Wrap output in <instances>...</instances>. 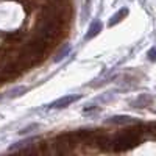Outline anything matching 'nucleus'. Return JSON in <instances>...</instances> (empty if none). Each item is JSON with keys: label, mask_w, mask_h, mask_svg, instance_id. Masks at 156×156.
Returning a JSON list of instances; mask_svg holds the SVG:
<instances>
[{"label": "nucleus", "mask_w": 156, "mask_h": 156, "mask_svg": "<svg viewBox=\"0 0 156 156\" xmlns=\"http://www.w3.org/2000/svg\"><path fill=\"white\" fill-rule=\"evenodd\" d=\"M27 90H28V87H25V86H19V87H16V89H12L11 92H8V97H9V98H16V97L22 95L23 92H27Z\"/></svg>", "instance_id": "obj_7"}, {"label": "nucleus", "mask_w": 156, "mask_h": 156, "mask_svg": "<svg viewBox=\"0 0 156 156\" xmlns=\"http://www.w3.org/2000/svg\"><path fill=\"white\" fill-rule=\"evenodd\" d=\"M108 123H136V122L134 119H131L128 115H115V117H111Z\"/></svg>", "instance_id": "obj_5"}, {"label": "nucleus", "mask_w": 156, "mask_h": 156, "mask_svg": "<svg viewBox=\"0 0 156 156\" xmlns=\"http://www.w3.org/2000/svg\"><path fill=\"white\" fill-rule=\"evenodd\" d=\"M144 101H151V98L148 97V95H142L140 98H137L133 105H136V108H144L145 105H144Z\"/></svg>", "instance_id": "obj_9"}, {"label": "nucleus", "mask_w": 156, "mask_h": 156, "mask_svg": "<svg viewBox=\"0 0 156 156\" xmlns=\"http://www.w3.org/2000/svg\"><path fill=\"white\" fill-rule=\"evenodd\" d=\"M126 14H128V9H126V8L119 9V11H117L115 14L111 17V20H109V23H108V25H109V27H114L115 23H119L120 20H123V19L126 17Z\"/></svg>", "instance_id": "obj_3"}, {"label": "nucleus", "mask_w": 156, "mask_h": 156, "mask_svg": "<svg viewBox=\"0 0 156 156\" xmlns=\"http://www.w3.org/2000/svg\"><path fill=\"white\" fill-rule=\"evenodd\" d=\"M100 30H101V22H100V20H97V22H94L92 25H90V28H89L87 34L84 36V39H92L95 34H98V33H100Z\"/></svg>", "instance_id": "obj_4"}, {"label": "nucleus", "mask_w": 156, "mask_h": 156, "mask_svg": "<svg viewBox=\"0 0 156 156\" xmlns=\"http://www.w3.org/2000/svg\"><path fill=\"white\" fill-rule=\"evenodd\" d=\"M144 134L151 137V139H156V122L144 125Z\"/></svg>", "instance_id": "obj_6"}, {"label": "nucleus", "mask_w": 156, "mask_h": 156, "mask_svg": "<svg viewBox=\"0 0 156 156\" xmlns=\"http://www.w3.org/2000/svg\"><path fill=\"white\" fill-rule=\"evenodd\" d=\"M33 128H37V125L34 123V125H30L28 128H23V129H20V134H27V133H30V129H33Z\"/></svg>", "instance_id": "obj_11"}, {"label": "nucleus", "mask_w": 156, "mask_h": 156, "mask_svg": "<svg viewBox=\"0 0 156 156\" xmlns=\"http://www.w3.org/2000/svg\"><path fill=\"white\" fill-rule=\"evenodd\" d=\"M144 137H145V134H144V125H136L133 128L125 129V131L120 133L119 136H115L112 139L111 150L112 151H126L129 148L136 147L137 144H140V140Z\"/></svg>", "instance_id": "obj_1"}, {"label": "nucleus", "mask_w": 156, "mask_h": 156, "mask_svg": "<svg viewBox=\"0 0 156 156\" xmlns=\"http://www.w3.org/2000/svg\"><path fill=\"white\" fill-rule=\"evenodd\" d=\"M147 56H148V59H150V61H156V47H151V48L148 50Z\"/></svg>", "instance_id": "obj_10"}, {"label": "nucleus", "mask_w": 156, "mask_h": 156, "mask_svg": "<svg viewBox=\"0 0 156 156\" xmlns=\"http://www.w3.org/2000/svg\"><path fill=\"white\" fill-rule=\"evenodd\" d=\"M78 100H80V95H64V97L55 100L53 103H50L48 108H66V106L72 105V103H75Z\"/></svg>", "instance_id": "obj_2"}, {"label": "nucleus", "mask_w": 156, "mask_h": 156, "mask_svg": "<svg viewBox=\"0 0 156 156\" xmlns=\"http://www.w3.org/2000/svg\"><path fill=\"white\" fill-rule=\"evenodd\" d=\"M33 142V139H27V140H23V142H17L16 145H12V147H9V151H16V150H25V147L27 145H30Z\"/></svg>", "instance_id": "obj_8"}]
</instances>
